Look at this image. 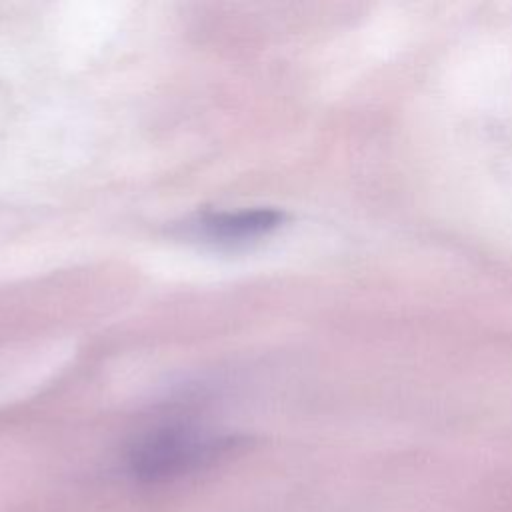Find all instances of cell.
I'll use <instances>...</instances> for the list:
<instances>
[{
    "mask_svg": "<svg viewBox=\"0 0 512 512\" xmlns=\"http://www.w3.org/2000/svg\"><path fill=\"white\" fill-rule=\"evenodd\" d=\"M232 436L216 434L194 424H162L142 434L128 450V472L140 482H166L196 472L230 448Z\"/></svg>",
    "mask_w": 512,
    "mask_h": 512,
    "instance_id": "cell-1",
    "label": "cell"
},
{
    "mask_svg": "<svg viewBox=\"0 0 512 512\" xmlns=\"http://www.w3.org/2000/svg\"><path fill=\"white\" fill-rule=\"evenodd\" d=\"M284 222L276 208H250L236 212H208L198 222V232L212 242H246L266 236Z\"/></svg>",
    "mask_w": 512,
    "mask_h": 512,
    "instance_id": "cell-2",
    "label": "cell"
}]
</instances>
